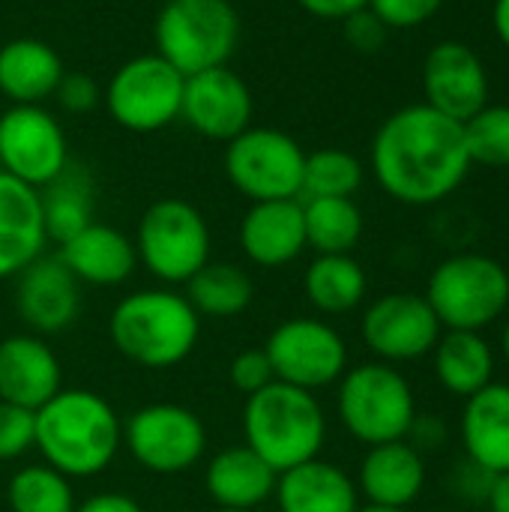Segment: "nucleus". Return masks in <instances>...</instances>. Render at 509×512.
I'll return each instance as SVG.
<instances>
[{
	"instance_id": "nucleus-24",
	"label": "nucleus",
	"mask_w": 509,
	"mask_h": 512,
	"mask_svg": "<svg viewBox=\"0 0 509 512\" xmlns=\"http://www.w3.org/2000/svg\"><path fill=\"white\" fill-rule=\"evenodd\" d=\"M273 501L279 512H357V483L321 456L276 477Z\"/></svg>"
},
{
	"instance_id": "nucleus-18",
	"label": "nucleus",
	"mask_w": 509,
	"mask_h": 512,
	"mask_svg": "<svg viewBox=\"0 0 509 512\" xmlns=\"http://www.w3.org/2000/svg\"><path fill=\"white\" fill-rule=\"evenodd\" d=\"M63 390V369L51 345L36 333L0 342V402L39 411Z\"/></svg>"
},
{
	"instance_id": "nucleus-16",
	"label": "nucleus",
	"mask_w": 509,
	"mask_h": 512,
	"mask_svg": "<svg viewBox=\"0 0 509 512\" xmlns=\"http://www.w3.org/2000/svg\"><path fill=\"white\" fill-rule=\"evenodd\" d=\"M423 90L429 108L456 123H468L480 108H486V66L465 42H438L423 63Z\"/></svg>"
},
{
	"instance_id": "nucleus-23",
	"label": "nucleus",
	"mask_w": 509,
	"mask_h": 512,
	"mask_svg": "<svg viewBox=\"0 0 509 512\" xmlns=\"http://www.w3.org/2000/svg\"><path fill=\"white\" fill-rule=\"evenodd\" d=\"M459 435L465 456L489 474H509V384L492 381L465 399Z\"/></svg>"
},
{
	"instance_id": "nucleus-19",
	"label": "nucleus",
	"mask_w": 509,
	"mask_h": 512,
	"mask_svg": "<svg viewBox=\"0 0 509 512\" xmlns=\"http://www.w3.org/2000/svg\"><path fill=\"white\" fill-rule=\"evenodd\" d=\"M354 483L360 498H366V504L408 510L423 495L426 486L423 453L408 441L369 447Z\"/></svg>"
},
{
	"instance_id": "nucleus-14",
	"label": "nucleus",
	"mask_w": 509,
	"mask_h": 512,
	"mask_svg": "<svg viewBox=\"0 0 509 512\" xmlns=\"http://www.w3.org/2000/svg\"><path fill=\"white\" fill-rule=\"evenodd\" d=\"M66 135L39 105H12L0 114L3 174L42 189L66 168Z\"/></svg>"
},
{
	"instance_id": "nucleus-29",
	"label": "nucleus",
	"mask_w": 509,
	"mask_h": 512,
	"mask_svg": "<svg viewBox=\"0 0 509 512\" xmlns=\"http://www.w3.org/2000/svg\"><path fill=\"white\" fill-rule=\"evenodd\" d=\"M366 270L351 255H318L303 276L306 300L321 315H348L366 297Z\"/></svg>"
},
{
	"instance_id": "nucleus-39",
	"label": "nucleus",
	"mask_w": 509,
	"mask_h": 512,
	"mask_svg": "<svg viewBox=\"0 0 509 512\" xmlns=\"http://www.w3.org/2000/svg\"><path fill=\"white\" fill-rule=\"evenodd\" d=\"M345 39L357 48V51H378L387 39V27L384 21L366 6L354 15H348L345 21Z\"/></svg>"
},
{
	"instance_id": "nucleus-2",
	"label": "nucleus",
	"mask_w": 509,
	"mask_h": 512,
	"mask_svg": "<svg viewBox=\"0 0 509 512\" xmlns=\"http://www.w3.org/2000/svg\"><path fill=\"white\" fill-rule=\"evenodd\" d=\"M123 420L93 390H60L33 411V447L69 480L102 474L120 453Z\"/></svg>"
},
{
	"instance_id": "nucleus-44",
	"label": "nucleus",
	"mask_w": 509,
	"mask_h": 512,
	"mask_svg": "<svg viewBox=\"0 0 509 512\" xmlns=\"http://www.w3.org/2000/svg\"><path fill=\"white\" fill-rule=\"evenodd\" d=\"M489 510L492 512H509V474L495 477L492 483V492H489Z\"/></svg>"
},
{
	"instance_id": "nucleus-48",
	"label": "nucleus",
	"mask_w": 509,
	"mask_h": 512,
	"mask_svg": "<svg viewBox=\"0 0 509 512\" xmlns=\"http://www.w3.org/2000/svg\"><path fill=\"white\" fill-rule=\"evenodd\" d=\"M213 512H249V510H219V507H216Z\"/></svg>"
},
{
	"instance_id": "nucleus-3",
	"label": "nucleus",
	"mask_w": 509,
	"mask_h": 512,
	"mask_svg": "<svg viewBox=\"0 0 509 512\" xmlns=\"http://www.w3.org/2000/svg\"><path fill=\"white\" fill-rule=\"evenodd\" d=\"M111 345L135 366H180L198 345L201 315L186 294L171 288H144L126 294L108 318Z\"/></svg>"
},
{
	"instance_id": "nucleus-11",
	"label": "nucleus",
	"mask_w": 509,
	"mask_h": 512,
	"mask_svg": "<svg viewBox=\"0 0 509 512\" xmlns=\"http://www.w3.org/2000/svg\"><path fill=\"white\" fill-rule=\"evenodd\" d=\"M186 75L159 54L126 60L105 87V105L114 123L129 132H156L180 117Z\"/></svg>"
},
{
	"instance_id": "nucleus-31",
	"label": "nucleus",
	"mask_w": 509,
	"mask_h": 512,
	"mask_svg": "<svg viewBox=\"0 0 509 512\" xmlns=\"http://www.w3.org/2000/svg\"><path fill=\"white\" fill-rule=\"evenodd\" d=\"M306 246L318 255H351L363 237V213L354 198H306Z\"/></svg>"
},
{
	"instance_id": "nucleus-12",
	"label": "nucleus",
	"mask_w": 509,
	"mask_h": 512,
	"mask_svg": "<svg viewBox=\"0 0 509 512\" xmlns=\"http://www.w3.org/2000/svg\"><path fill=\"white\" fill-rule=\"evenodd\" d=\"M264 354L276 381L309 393L339 384L348 372V345L342 333L318 318L282 321L270 333Z\"/></svg>"
},
{
	"instance_id": "nucleus-25",
	"label": "nucleus",
	"mask_w": 509,
	"mask_h": 512,
	"mask_svg": "<svg viewBox=\"0 0 509 512\" xmlns=\"http://www.w3.org/2000/svg\"><path fill=\"white\" fill-rule=\"evenodd\" d=\"M276 471L246 444L216 453L204 471V489L219 510L255 512L276 492Z\"/></svg>"
},
{
	"instance_id": "nucleus-41",
	"label": "nucleus",
	"mask_w": 509,
	"mask_h": 512,
	"mask_svg": "<svg viewBox=\"0 0 509 512\" xmlns=\"http://www.w3.org/2000/svg\"><path fill=\"white\" fill-rule=\"evenodd\" d=\"M444 438H447V429H444V423H441L438 417H432V414H417L405 441L414 444V447L423 453V450H438V447L444 444Z\"/></svg>"
},
{
	"instance_id": "nucleus-33",
	"label": "nucleus",
	"mask_w": 509,
	"mask_h": 512,
	"mask_svg": "<svg viewBox=\"0 0 509 512\" xmlns=\"http://www.w3.org/2000/svg\"><path fill=\"white\" fill-rule=\"evenodd\" d=\"M363 186V165L354 153L324 147L306 156L303 195L306 198H354Z\"/></svg>"
},
{
	"instance_id": "nucleus-43",
	"label": "nucleus",
	"mask_w": 509,
	"mask_h": 512,
	"mask_svg": "<svg viewBox=\"0 0 509 512\" xmlns=\"http://www.w3.org/2000/svg\"><path fill=\"white\" fill-rule=\"evenodd\" d=\"M75 512H144V507L129 498V495H120V492H99V495H90L87 501H81Z\"/></svg>"
},
{
	"instance_id": "nucleus-46",
	"label": "nucleus",
	"mask_w": 509,
	"mask_h": 512,
	"mask_svg": "<svg viewBox=\"0 0 509 512\" xmlns=\"http://www.w3.org/2000/svg\"><path fill=\"white\" fill-rule=\"evenodd\" d=\"M357 512H408V510H390V507H375V504H366V507H360Z\"/></svg>"
},
{
	"instance_id": "nucleus-13",
	"label": "nucleus",
	"mask_w": 509,
	"mask_h": 512,
	"mask_svg": "<svg viewBox=\"0 0 509 512\" xmlns=\"http://www.w3.org/2000/svg\"><path fill=\"white\" fill-rule=\"evenodd\" d=\"M444 327L423 294L396 291L378 297L360 321L363 345L381 363H411L429 357Z\"/></svg>"
},
{
	"instance_id": "nucleus-17",
	"label": "nucleus",
	"mask_w": 509,
	"mask_h": 512,
	"mask_svg": "<svg viewBox=\"0 0 509 512\" xmlns=\"http://www.w3.org/2000/svg\"><path fill=\"white\" fill-rule=\"evenodd\" d=\"M18 318L36 333H60L81 312V282L57 255H39L15 276Z\"/></svg>"
},
{
	"instance_id": "nucleus-7",
	"label": "nucleus",
	"mask_w": 509,
	"mask_h": 512,
	"mask_svg": "<svg viewBox=\"0 0 509 512\" xmlns=\"http://www.w3.org/2000/svg\"><path fill=\"white\" fill-rule=\"evenodd\" d=\"M444 330H486L509 306L507 267L480 252L441 261L423 294Z\"/></svg>"
},
{
	"instance_id": "nucleus-9",
	"label": "nucleus",
	"mask_w": 509,
	"mask_h": 512,
	"mask_svg": "<svg viewBox=\"0 0 509 512\" xmlns=\"http://www.w3.org/2000/svg\"><path fill=\"white\" fill-rule=\"evenodd\" d=\"M303 147L279 129H246L228 141L225 174L231 186L258 201H288L303 195Z\"/></svg>"
},
{
	"instance_id": "nucleus-26",
	"label": "nucleus",
	"mask_w": 509,
	"mask_h": 512,
	"mask_svg": "<svg viewBox=\"0 0 509 512\" xmlns=\"http://www.w3.org/2000/svg\"><path fill=\"white\" fill-rule=\"evenodd\" d=\"M63 78V63L42 39H12L0 48V90L15 105H39L54 96Z\"/></svg>"
},
{
	"instance_id": "nucleus-35",
	"label": "nucleus",
	"mask_w": 509,
	"mask_h": 512,
	"mask_svg": "<svg viewBox=\"0 0 509 512\" xmlns=\"http://www.w3.org/2000/svg\"><path fill=\"white\" fill-rule=\"evenodd\" d=\"M33 450V411L0 402V462L21 459Z\"/></svg>"
},
{
	"instance_id": "nucleus-22",
	"label": "nucleus",
	"mask_w": 509,
	"mask_h": 512,
	"mask_svg": "<svg viewBox=\"0 0 509 512\" xmlns=\"http://www.w3.org/2000/svg\"><path fill=\"white\" fill-rule=\"evenodd\" d=\"M57 258L69 267V273L78 282L99 288L123 285L138 267L135 243L123 231L102 222H90L84 231L60 243Z\"/></svg>"
},
{
	"instance_id": "nucleus-27",
	"label": "nucleus",
	"mask_w": 509,
	"mask_h": 512,
	"mask_svg": "<svg viewBox=\"0 0 509 512\" xmlns=\"http://www.w3.org/2000/svg\"><path fill=\"white\" fill-rule=\"evenodd\" d=\"M432 366L438 384L459 399H471L495 381V351L474 330H444L432 351Z\"/></svg>"
},
{
	"instance_id": "nucleus-30",
	"label": "nucleus",
	"mask_w": 509,
	"mask_h": 512,
	"mask_svg": "<svg viewBox=\"0 0 509 512\" xmlns=\"http://www.w3.org/2000/svg\"><path fill=\"white\" fill-rule=\"evenodd\" d=\"M255 285L249 273L228 261H207L189 282L186 300L198 315L207 318H234L252 306Z\"/></svg>"
},
{
	"instance_id": "nucleus-42",
	"label": "nucleus",
	"mask_w": 509,
	"mask_h": 512,
	"mask_svg": "<svg viewBox=\"0 0 509 512\" xmlns=\"http://www.w3.org/2000/svg\"><path fill=\"white\" fill-rule=\"evenodd\" d=\"M309 15L327 18V21H345L348 15L369 6V0H297Z\"/></svg>"
},
{
	"instance_id": "nucleus-20",
	"label": "nucleus",
	"mask_w": 509,
	"mask_h": 512,
	"mask_svg": "<svg viewBox=\"0 0 509 512\" xmlns=\"http://www.w3.org/2000/svg\"><path fill=\"white\" fill-rule=\"evenodd\" d=\"M45 243L39 189L0 171V282L15 279L36 261L45 252Z\"/></svg>"
},
{
	"instance_id": "nucleus-1",
	"label": "nucleus",
	"mask_w": 509,
	"mask_h": 512,
	"mask_svg": "<svg viewBox=\"0 0 509 512\" xmlns=\"http://www.w3.org/2000/svg\"><path fill=\"white\" fill-rule=\"evenodd\" d=\"M471 165L465 126L426 102L390 114L372 141V168L381 189L411 207H429L453 195Z\"/></svg>"
},
{
	"instance_id": "nucleus-5",
	"label": "nucleus",
	"mask_w": 509,
	"mask_h": 512,
	"mask_svg": "<svg viewBox=\"0 0 509 512\" xmlns=\"http://www.w3.org/2000/svg\"><path fill=\"white\" fill-rule=\"evenodd\" d=\"M336 408L345 432L366 447L405 441L417 417L408 378L390 363H360L339 378Z\"/></svg>"
},
{
	"instance_id": "nucleus-47",
	"label": "nucleus",
	"mask_w": 509,
	"mask_h": 512,
	"mask_svg": "<svg viewBox=\"0 0 509 512\" xmlns=\"http://www.w3.org/2000/svg\"><path fill=\"white\" fill-rule=\"evenodd\" d=\"M501 348H504V357L509 360V324L504 327V336H501Z\"/></svg>"
},
{
	"instance_id": "nucleus-36",
	"label": "nucleus",
	"mask_w": 509,
	"mask_h": 512,
	"mask_svg": "<svg viewBox=\"0 0 509 512\" xmlns=\"http://www.w3.org/2000/svg\"><path fill=\"white\" fill-rule=\"evenodd\" d=\"M444 0H369V9L384 21L387 30H411L426 24Z\"/></svg>"
},
{
	"instance_id": "nucleus-8",
	"label": "nucleus",
	"mask_w": 509,
	"mask_h": 512,
	"mask_svg": "<svg viewBox=\"0 0 509 512\" xmlns=\"http://www.w3.org/2000/svg\"><path fill=\"white\" fill-rule=\"evenodd\" d=\"M132 243L138 264L165 285H186L210 261V228L198 207L183 198L150 204Z\"/></svg>"
},
{
	"instance_id": "nucleus-28",
	"label": "nucleus",
	"mask_w": 509,
	"mask_h": 512,
	"mask_svg": "<svg viewBox=\"0 0 509 512\" xmlns=\"http://www.w3.org/2000/svg\"><path fill=\"white\" fill-rule=\"evenodd\" d=\"M42 222L48 240L57 246L84 231L93 222V177L84 165L66 162V168L39 189Z\"/></svg>"
},
{
	"instance_id": "nucleus-6",
	"label": "nucleus",
	"mask_w": 509,
	"mask_h": 512,
	"mask_svg": "<svg viewBox=\"0 0 509 512\" xmlns=\"http://www.w3.org/2000/svg\"><path fill=\"white\" fill-rule=\"evenodd\" d=\"M237 39L240 18L231 0H165L156 15V54L183 75L225 66Z\"/></svg>"
},
{
	"instance_id": "nucleus-32",
	"label": "nucleus",
	"mask_w": 509,
	"mask_h": 512,
	"mask_svg": "<svg viewBox=\"0 0 509 512\" xmlns=\"http://www.w3.org/2000/svg\"><path fill=\"white\" fill-rule=\"evenodd\" d=\"M9 512H75L72 480L51 465H24L12 474L6 489Z\"/></svg>"
},
{
	"instance_id": "nucleus-37",
	"label": "nucleus",
	"mask_w": 509,
	"mask_h": 512,
	"mask_svg": "<svg viewBox=\"0 0 509 512\" xmlns=\"http://www.w3.org/2000/svg\"><path fill=\"white\" fill-rule=\"evenodd\" d=\"M228 378H231V387L243 396H252L258 390H264L267 384L276 381L273 375V366L264 354V348H249V351H240L231 366H228Z\"/></svg>"
},
{
	"instance_id": "nucleus-34",
	"label": "nucleus",
	"mask_w": 509,
	"mask_h": 512,
	"mask_svg": "<svg viewBox=\"0 0 509 512\" xmlns=\"http://www.w3.org/2000/svg\"><path fill=\"white\" fill-rule=\"evenodd\" d=\"M462 126L471 162L509 168V105H486Z\"/></svg>"
},
{
	"instance_id": "nucleus-21",
	"label": "nucleus",
	"mask_w": 509,
	"mask_h": 512,
	"mask_svg": "<svg viewBox=\"0 0 509 512\" xmlns=\"http://www.w3.org/2000/svg\"><path fill=\"white\" fill-rule=\"evenodd\" d=\"M240 246L258 267H285L297 261L306 249L303 204L297 198L252 204L240 222Z\"/></svg>"
},
{
	"instance_id": "nucleus-45",
	"label": "nucleus",
	"mask_w": 509,
	"mask_h": 512,
	"mask_svg": "<svg viewBox=\"0 0 509 512\" xmlns=\"http://www.w3.org/2000/svg\"><path fill=\"white\" fill-rule=\"evenodd\" d=\"M492 18H495V30L501 36V42L509 48V0H495Z\"/></svg>"
},
{
	"instance_id": "nucleus-38",
	"label": "nucleus",
	"mask_w": 509,
	"mask_h": 512,
	"mask_svg": "<svg viewBox=\"0 0 509 512\" xmlns=\"http://www.w3.org/2000/svg\"><path fill=\"white\" fill-rule=\"evenodd\" d=\"M57 102L72 111V114H87L96 102H99V87L87 72H63L57 90H54Z\"/></svg>"
},
{
	"instance_id": "nucleus-4",
	"label": "nucleus",
	"mask_w": 509,
	"mask_h": 512,
	"mask_svg": "<svg viewBox=\"0 0 509 512\" xmlns=\"http://www.w3.org/2000/svg\"><path fill=\"white\" fill-rule=\"evenodd\" d=\"M243 438L276 474L321 456L327 441V414L315 393L273 381L246 396Z\"/></svg>"
},
{
	"instance_id": "nucleus-10",
	"label": "nucleus",
	"mask_w": 509,
	"mask_h": 512,
	"mask_svg": "<svg viewBox=\"0 0 509 512\" xmlns=\"http://www.w3.org/2000/svg\"><path fill=\"white\" fill-rule=\"evenodd\" d=\"M129 456L150 474L174 477L192 471L207 453V429L201 417L174 402H153L129 414L123 423Z\"/></svg>"
},
{
	"instance_id": "nucleus-40",
	"label": "nucleus",
	"mask_w": 509,
	"mask_h": 512,
	"mask_svg": "<svg viewBox=\"0 0 509 512\" xmlns=\"http://www.w3.org/2000/svg\"><path fill=\"white\" fill-rule=\"evenodd\" d=\"M492 483H495V474H489L486 468L474 465L471 459H465L453 477V486H456V495L465 498V501H474V504H486L489 501V492H492Z\"/></svg>"
},
{
	"instance_id": "nucleus-15",
	"label": "nucleus",
	"mask_w": 509,
	"mask_h": 512,
	"mask_svg": "<svg viewBox=\"0 0 509 512\" xmlns=\"http://www.w3.org/2000/svg\"><path fill=\"white\" fill-rule=\"evenodd\" d=\"M180 117L198 135L228 144L252 123V93L234 69H204L186 75Z\"/></svg>"
}]
</instances>
